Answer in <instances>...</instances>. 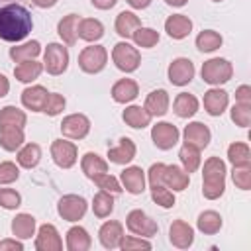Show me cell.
<instances>
[{"label":"cell","instance_id":"ba28073f","mask_svg":"<svg viewBox=\"0 0 251 251\" xmlns=\"http://www.w3.org/2000/svg\"><path fill=\"white\" fill-rule=\"evenodd\" d=\"M86 200L78 194H65L57 202V212L67 222H78L86 214Z\"/></svg>","mask_w":251,"mask_h":251},{"label":"cell","instance_id":"f546056e","mask_svg":"<svg viewBox=\"0 0 251 251\" xmlns=\"http://www.w3.org/2000/svg\"><path fill=\"white\" fill-rule=\"evenodd\" d=\"M141 25V22H139V18L133 14V12H120L118 14V18H116V24H114V27H116V33L120 35V37H131L133 35V31L137 29Z\"/></svg>","mask_w":251,"mask_h":251},{"label":"cell","instance_id":"f907efd6","mask_svg":"<svg viewBox=\"0 0 251 251\" xmlns=\"http://www.w3.org/2000/svg\"><path fill=\"white\" fill-rule=\"evenodd\" d=\"M22 204V196L20 192H16L14 188H0V206L6 210H16Z\"/></svg>","mask_w":251,"mask_h":251},{"label":"cell","instance_id":"ee69618b","mask_svg":"<svg viewBox=\"0 0 251 251\" xmlns=\"http://www.w3.org/2000/svg\"><path fill=\"white\" fill-rule=\"evenodd\" d=\"M151 198L161 208H173L175 206V192L167 188L165 184H153L151 186Z\"/></svg>","mask_w":251,"mask_h":251},{"label":"cell","instance_id":"5b68a950","mask_svg":"<svg viewBox=\"0 0 251 251\" xmlns=\"http://www.w3.org/2000/svg\"><path fill=\"white\" fill-rule=\"evenodd\" d=\"M108 63V51L102 45H88L78 53V67L88 73V75H96L100 73Z\"/></svg>","mask_w":251,"mask_h":251},{"label":"cell","instance_id":"8d00e7d4","mask_svg":"<svg viewBox=\"0 0 251 251\" xmlns=\"http://www.w3.org/2000/svg\"><path fill=\"white\" fill-rule=\"evenodd\" d=\"M41 53V45L39 41H25L22 45H14L10 49V57L16 61V63H22V61H29V59H35L37 55Z\"/></svg>","mask_w":251,"mask_h":251},{"label":"cell","instance_id":"4fadbf2b","mask_svg":"<svg viewBox=\"0 0 251 251\" xmlns=\"http://www.w3.org/2000/svg\"><path fill=\"white\" fill-rule=\"evenodd\" d=\"M35 249L37 251H61L63 249V239L53 224H43L37 229Z\"/></svg>","mask_w":251,"mask_h":251},{"label":"cell","instance_id":"9a60e30c","mask_svg":"<svg viewBox=\"0 0 251 251\" xmlns=\"http://www.w3.org/2000/svg\"><path fill=\"white\" fill-rule=\"evenodd\" d=\"M169 239L178 249H188L194 243V229L184 220H175L169 227Z\"/></svg>","mask_w":251,"mask_h":251},{"label":"cell","instance_id":"bcb514c9","mask_svg":"<svg viewBox=\"0 0 251 251\" xmlns=\"http://www.w3.org/2000/svg\"><path fill=\"white\" fill-rule=\"evenodd\" d=\"M92 180L98 184L100 190H106V192H110V194H120V192L124 190L122 184H120V180H118L116 176H112L110 173H102V175L94 176Z\"/></svg>","mask_w":251,"mask_h":251},{"label":"cell","instance_id":"b9f144b4","mask_svg":"<svg viewBox=\"0 0 251 251\" xmlns=\"http://www.w3.org/2000/svg\"><path fill=\"white\" fill-rule=\"evenodd\" d=\"M178 159H180V163H182V169L190 175V173H194L198 167H200V149H196V147H192V145H188V143H184L182 147H180V151H178Z\"/></svg>","mask_w":251,"mask_h":251},{"label":"cell","instance_id":"7dc6e473","mask_svg":"<svg viewBox=\"0 0 251 251\" xmlns=\"http://www.w3.org/2000/svg\"><path fill=\"white\" fill-rule=\"evenodd\" d=\"M65 104H67L65 102V96H61L57 92H49L41 112H45L47 116H57V114H61L65 110Z\"/></svg>","mask_w":251,"mask_h":251},{"label":"cell","instance_id":"5bb4252c","mask_svg":"<svg viewBox=\"0 0 251 251\" xmlns=\"http://www.w3.org/2000/svg\"><path fill=\"white\" fill-rule=\"evenodd\" d=\"M182 137H184V143H188V145H192V147H196V149L202 151L204 147H208V143L212 139V133H210V127L206 124H202V122H190L184 127Z\"/></svg>","mask_w":251,"mask_h":251},{"label":"cell","instance_id":"60d3db41","mask_svg":"<svg viewBox=\"0 0 251 251\" xmlns=\"http://www.w3.org/2000/svg\"><path fill=\"white\" fill-rule=\"evenodd\" d=\"M222 35L214 29H204L196 35V47L202 51V53H212L216 51L218 47H222Z\"/></svg>","mask_w":251,"mask_h":251},{"label":"cell","instance_id":"816d5d0a","mask_svg":"<svg viewBox=\"0 0 251 251\" xmlns=\"http://www.w3.org/2000/svg\"><path fill=\"white\" fill-rule=\"evenodd\" d=\"M18 176H20V169L16 167V163L12 161L0 163V184H10L18 180Z\"/></svg>","mask_w":251,"mask_h":251},{"label":"cell","instance_id":"6f0895ef","mask_svg":"<svg viewBox=\"0 0 251 251\" xmlns=\"http://www.w3.org/2000/svg\"><path fill=\"white\" fill-rule=\"evenodd\" d=\"M8 90H10V82H8V78H6L4 75H0V98L6 96Z\"/></svg>","mask_w":251,"mask_h":251},{"label":"cell","instance_id":"30bf717a","mask_svg":"<svg viewBox=\"0 0 251 251\" xmlns=\"http://www.w3.org/2000/svg\"><path fill=\"white\" fill-rule=\"evenodd\" d=\"M90 131V120L84 114H69L61 122V133L69 139H84Z\"/></svg>","mask_w":251,"mask_h":251},{"label":"cell","instance_id":"681fc988","mask_svg":"<svg viewBox=\"0 0 251 251\" xmlns=\"http://www.w3.org/2000/svg\"><path fill=\"white\" fill-rule=\"evenodd\" d=\"M122 251H131V249H151V241L139 235H124L120 245Z\"/></svg>","mask_w":251,"mask_h":251},{"label":"cell","instance_id":"f5cc1de1","mask_svg":"<svg viewBox=\"0 0 251 251\" xmlns=\"http://www.w3.org/2000/svg\"><path fill=\"white\" fill-rule=\"evenodd\" d=\"M235 102L251 104V86H249V84H241V86L235 90Z\"/></svg>","mask_w":251,"mask_h":251},{"label":"cell","instance_id":"9f6ffc18","mask_svg":"<svg viewBox=\"0 0 251 251\" xmlns=\"http://www.w3.org/2000/svg\"><path fill=\"white\" fill-rule=\"evenodd\" d=\"M131 8H135V10H143V8H147L149 4H151V0H126Z\"/></svg>","mask_w":251,"mask_h":251},{"label":"cell","instance_id":"9c48e42d","mask_svg":"<svg viewBox=\"0 0 251 251\" xmlns=\"http://www.w3.org/2000/svg\"><path fill=\"white\" fill-rule=\"evenodd\" d=\"M178 137H180V131L171 122H157L151 127V139H153L155 147H159L163 151L173 149L178 143Z\"/></svg>","mask_w":251,"mask_h":251},{"label":"cell","instance_id":"f35d334b","mask_svg":"<svg viewBox=\"0 0 251 251\" xmlns=\"http://www.w3.org/2000/svg\"><path fill=\"white\" fill-rule=\"evenodd\" d=\"M114 210V194L106 192V190H100L94 194L92 198V212L94 216L98 218H108Z\"/></svg>","mask_w":251,"mask_h":251},{"label":"cell","instance_id":"8992f818","mask_svg":"<svg viewBox=\"0 0 251 251\" xmlns=\"http://www.w3.org/2000/svg\"><path fill=\"white\" fill-rule=\"evenodd\" d=\"M69 67V51L61 43H49L43 51V69L49 75H63Z\"/></svg>","mask_w":251,"mask_h":251},{"label":"cell","instance_id":"277c9868","mask_svg":"<svg viewBox=\"0 0 251 251\" xmlns=\"http://www.w3.org/2000/svg\"><path fill=\"white\" fill-rule=\"evenodd\" d=\"M112 61H114V65H116L120 71H124V73H133V71H137V67H139V63H141V55H139V51H137L133 45H129L127 41H120V43H116L114 49H112Z\"/></svg>","mask_w":251,"mask_h":251},{"label":"cell","instance_id":"d6986e66","mask_svg":"<svg viewBox=\"0 0 251 251\" xmlns=\"http://www.w3.org/2000/svg\"><path fill=\"white\" fill-rule=\"evenodd\" d=\"M165 31L173 39H184L192 31V20L184 14H173L165 20Z\"/></svg>","mask_w":251,"mask_h":251},{"label":"cell","instance_id":"ab89813d","mask_svg":"<svg viewBox=\"0 0 251 251\" xmlns=\"http://www.w3.org/2000/svg\"><path fill=\"white\" fill-rule=\"evenodd\" d=\"M27 116L24 110L16 108V106H4L0 110V126H12V127H22L25 126Z\"/></svg>","mask_w":251,"mask_h":251},{"label":"cell","instance_id":"74e56055","mask_svg":"<svg viewBox=\"0 0 251 251\" xmlns=\"http://www.w3.org/2000/svg\"><path fill=\"white\" fill-rule=\"evenodd\" d=\"M41 161V147L37 143H25L18 151V163L24 169H33Z\"/></svg>","mask_w":251,"mask_h":251},{"label":"cell","instance_id":"836d02e7","mask_svg":"<svg viewBox=\"0 0 251 251\" xmlns=\"http://www.w3.org/2000/svg\"><path fill=\"white\" fill-rule=\"evenodd\" d=\"M80 167H82V173L88 178H94L102 173H108V161H104L96 153H84V157L80 161Z\"/></svg>","mask_w":251,"mask_h":251},{"label":"cell","instance_id":"ac0fdd59","mask_svg":"<svg viewBox=\"0 0 251 251\" xmlns=\"http://www.w3.org/2000/svg\"><path fill=\"white\" fill-rule=\"evenodd\" d=\"M122 237H124V226L120 222H114V220L104 222L98 229V239H100L102 247H106V249H116L120 245Z\"/></svg>","mask_w":251,"mask_h":251},{"label":"cell","instance_id":"f6af8a7d","mask_svg":"<svg viewBox=\"0 0 251 251\" xmlns=\"http://www.w3.org/2000/svg\"><path fill=\"white\" fill-rule=\"evenodd\" d=\"M229 114H231V120L235 122V126H239V127H247L251 124V104L235 102Z\"/></svg>","mask_w":251,"mask_h":251},{"label":"cell","instance_id":"3957f363","mask_svg":"<svg viewBox=\"0 0 251 251\" xmlns=\"http://www.w3.org/2000/svg\"><path fill=\"white\" fill-rule=\"evenodd\" d=\"M200 75H202V80L212 84V86H220L224 82H227L233 75V67L227 59H222V57H214V59H208L202 69H200Z\"/></svg>","mask_w":251,"mask_h":251},{"label":"cell","instance_id":"e575fe53","mask_svg":"<svg viewBox=\"0 0 251 251\" xmlns=\"http://www.w3.org/2000/svg\"><path fill=\"white\" fill-rule=\"evenodd\" d=\"M222 216L218 214V212H214V210H204L200 216H198V220H196V227L202 231V233H206V235H214V233H218L220 229H222Z\"/></svg>","mask_w":251,"mask_h":251},{"label":"cell","instance_id":"11a10c76","mask_svg":"<svg viewBox=\"0 0 251 251\" xmlns=\"http://www.w3.org/2000/svg\"><path fill=\"white\" fill-rule=\"evenodd\" d=\"M90 2H92V6L98 8V10H110V8L116 6L118 0H90Z\"/></svg>","mask_w":251,"mask_h":251},{"label":"cell","instance_id":"603a6c76","mask_svg":"<svg viewBox=\"0 0 251 251\" xmlns=\"http://www.w3.org/2000/svg\"><path fill=\"white\" fill-rule=\"evenodd\" d=\"M47 88L41 86V84H33V86H27L24 92H22V104L31 110V112H41L43 110V104L47 100Z\"/></svg>","mask_w":251,"mask_h":251},{"label":"cell","instance_id":"c3c4849f","mask_svg":"<svg viewBox=\"0 0 251 251\" xmlns=\"http://www.w3.org/2000/svg\"><path fill=\"white\" fill-rule=\"evenodd\" d=\"M231 178H233V184L237 188L249 190L251 188V165H247V167H233Z\"/></svg>","mask_w":251,"mask_h":251},{"label":"cell","instance_id":"7bdbcfd3","mask_svg":"<svg viewBox=\"0 0 251 251\" xmlns=\"http://www.w3.org/2000/svg\"><path fill=\"white\" fill-rule=\"evenodd\" d=\"M131 37H133V41H135L137 47L149 49V47L157 45V41H159V31H155L153 27H143V25H139V27L133 31Z\"/></svg>","mask_w":251,"mask_h":251},{"label":"cell","instance_id":"91938a15","mask_svg":"<svg viewBox=\"0 0 251 251\" xmlns=\"http://www.w3.org/2000/svg\"><path fill=\"white\" fill-rule=\"evenodd\" d=\"M169 6H175V8H180V6H184L188 0H165Z\"/></svg>","mask_w":251,"mask_h":251},{"label":"cell","instance_id":"e0dca14e","mask_svg":"<svg viewBox=\"0 0 251 251\" xmlns=\"http://www.w3.org/2000/svg\"><path fill=\"white\" fill-rule=\"evenodd\" d=\"M204 110L210 114V116H222L227 108V102H229V96L226 90L222 88H210L204 92Z\"/></svg>","mask_w":251,"mask_h":251},{"label":"cell","instance_id":"6da1fadb","mask_svg":"<svg viewBox=\"0 0 251 251\" xmlns=\"http://www.w3.org/2000/svg\"><path fill=\"white\" fill-rule=\"evenodd\" d=\"M31 27V14L22 4H6L0 8V39L18 43L29 35Z\"/></svg>","mask_w":251,"mask_h":251},{"label":"cell","instance_id":"484cf974","mask_svg":"<svg viewBox=\"0 0 251 251\" xmlns=\"http://www.w3.org/2000/svg\"><path fill=\"white\" fill-rule=\"evenodd\" d=\"M76 35L84 41H98L102 35H104V25L100 20L96 18H84L78 22V27H76Z\"/></svg>","mask_w":251,"mask_h":251},{"label":"cell","instance_id":"db71d44e","mask_svg":"<svg viewBox=\"0 0 251 251\" xmlns=\"http://www.w3.org/2000/svg\"><path fill=\"white\" fill-rule=\"evenodd\" d=\"M4 249L22 251V249H24V243H22V241H18V239H4V241H0V251H4Z\"/></svg>","mask_w":251,"mask_h":251},{"label":"cell","instance_id":"7a4b0ae2","mask_svg":"<svg viewBox=\"0 0 251 251\" xmlns=\"http://www.w3.org/2000/svg\"><path fill=\"white\" fill-rule=\"evenodd\" d=\"M226 190V163L220 157H210L202 169V194L208 200H216Z\"/></svg>","mask_w":251,"mask_h":251},{"label":"cell","instance_id":"d590c367","mask_svg":"<svg viewBox=\"0 0 251 251\" xmlns=\"http://www.w3.org/2000/svg\"><path fill=\"white\" fill-rule=\"evenodd\" d=\"M227 159L233 167H247L251 165V149L247 143L235 141L227 147Z\"/></svg>","mask_w":251,"mask_h":251},{"label":"cell","instance_id":"7c38bea8","mask_svg":"<svg viewBox=\"0 0 251 251\" xmlns=\"http://www.w3.org/2000/svg\"><path fill=\"white\" fill-rule=\"evenodd\" d=\"M194 73H196V71H194L192 61L186 59V57L175 59V61L169 65V71H167L169 80H171V84H175V86H184V84H188V82L194 78Z\"/></svg>","mask_w":251,"mask_h":251},{"label":"cell","instance_id":"1f68e13d","mask_svg":"<svg viewBox=\"0 0 251 251\" xmlns=\"http://www.w3.org/2000/svg\"><path fill=\"white\" fill-rule=\"evenodd\" d=\"M41 71H43V63H39L35 59H29V61H22L14 69V76L20 82H33L35 78H39Z\"/></svg>","mask_w":251,"mask_h":251},{"label":"cell","instance_id":"d6a6232c","mask_svg":"<svg viewBox=\"0 0 251 251\" xmlns=\"http://www.w3.org/2000/svg\"><path fill=\"white\" fill-rule=\"evenodd\" d=\"M12 233L18 239H29L35 233V218L31 214H18L12 220Z\"/></svg>","mask_w":251,"mask_h":251},{"label":"cell","instance_id":"94428289","mask_svg":"<svg viewBox=\"0 0 251 251\" xmlns=\"http://www.w3.org/2000/svg\"><path fill=\"white\" fill-rule=\"evenodd\" d=\"M212 2H222V0H212Z\"/></svg>","mask_w":251,"mask_h":251},{"label":"cell","instance_id":"52a82bcc","mask_svg":"<svg viewBox=\"0 0 251 251\" xmlns=\"http://www.w3.org/2000/svg\"><path fill=\"white\" fill-rule=\"evenodd\" d=\"M126 226L133 235H139V237H153L159 231L157 222L151 220L143 210H131L126 218Z\"/></svg>","mask_w":251,"mask_h":251},{"label":"cell","instance_id":"f1b7e54d","mask_svg":"<svg viewBox=\"0 0 251 251\" xmlns=\"http://www.w3.org/2000/svg\"><path fill=\"white\" fill-rule=\"evenodd\" d=\"M0 145L6 151H16L24 145V129L12 126H0Z\"/></svg>","mask_w":251,"mask_h":251},{"label":"cell","instance_id":"680465c9","mask_svg":"<svg viewBox=\"0 0 251 251\" xmlns=\"http://www.w3.org/2000/svg\"><path fill=\"white\" fill-rule=\"evenodd\" d=\"M37 8H53L57 4V0H31Z\"/></svg>","mask_w":251,"mask_h":251},{"label":"cell","instance_id":"4dcf8cb0","mask_svg":"<svg viewBox=\"0 0 251 251\" xmlns=\"http://www.w3.org/2000/svg\"><path fill=\"white\" fill-rule=\"evenodd\" d=\"M122 118H124V122H126L129 127H133V129H143V127H147V126L151 124V116H149L147 110L141 108V106H127V108L124 110Z\"/></svg>","mask_w":251,"mask_h":251},{"label":"cell","instance_id":"2e32d148","mask_svg":"<svg viewBox=\"0 0 251 251\" xmlns=\"http://www.w3.org/2000/svg\"><path fill=\"white\" fill-rule=\"evenodd\" d=\"M122 188H126L129 194H141L145 190V173L141 167H126L120 175Z\"/></svg>","mask_w":251,"mask_h":251},{"label":"cell","instance_id":"83f0119b","mask_svg":"<svg viewBox=\"0 0 251 251\" xmlns=\"http://www.w3.org/2000/svg\"><path fill=\"white\" fill-rule=\"evenodd\" d=\"M78 22H80V18L76 16V14H69V16H65L59 24H57V33H59V37L63 39V43H67V45H75L76 43V27H78Z\"/></svg>","mask_w":251,"mask_h":251},{"label":"cell","instance_id":"7402d4cb","mask_svg":"<svg viewBox=\"0 0 251 251\" xmlns=\"http://www.w3.org/2000/svg\"><path fill=\"white\" fill-rule=\"evenodd\" d=\"M133 157H135V143L129 137H122L116 147L108 149V159L110 163L116 165H127L133 161Z\"/></svg>","mask_w":251,"mask_h":251},{"label":"cell","instance_id":"d4e9b609","mask_svg":"<svg viewBox=\"0 0 251 251\" xmlns=\"http://www.w3.org/2000/svg\"><path fill=\"white\" fill-rule=\"evenodd\" d=\"M90 245H92V239L82 226H73L67 231V249L69 251H88Z\"/></svg>","mask_w":251,"mask_h":251},{"label":"cell","instance_id":"4316f807","mask_svg":"<svg viewBox=\"0 0 251 251\" xmlns=\"http://www.w3.org/2000/svg\"><path fill=\"white\" fill-rule=\"evenodd\" d=\"M173 112L178 118H192L198 112V100H196V96L194 94H188V92L176 94V98L173 102Z\"/></svg>","mask_w":251,"mask_h":251},{"label":"cell","instance_id":"ffe728a7","mask_svg":"<svg viewBox=\"0 0 251 251\" xmlns=\"http://www.w3.org/2000/svg\"><path fill=\"white\" fill-rule=\"evenodd\" d=\"M190 182V175L180 169L178 165H167L165 173H163V184L167 188H173V192H180L188 186Z\"/></svg>","mask_w":251,"mask_h":251},{"label":"cell","instance_id":"8fae6325","mask_svg":"<svg viewBox=\"0 0 251 251\" xmlns=\"http://www.w3.org/2000/svg\"><path fill=\"white\" fill-rule=\"evenodd\" d=\"M76 145L73 141H67V139H55L51 143V157L55 161L57 167L61 169H71L75 163H76Z\"/></svg>","mask_w":251,"mask_h":251},{"label":"cell","instance_id":"44dd1931","mask_svg":"<svg viewBox=\"0 0 251 251\" xmlns=\"http://www.w3.org/2000/svg\"><path fill=\"white\" fill-rule=\"evenodd\" d=\"M169 92L163 90V88H157V90H151L145 98V110L147 114L153 118V116H165L167 110H169Z\"/></svg>","mask_w":251,"mask_h":251},{"label":"cell","instance_id":"cb8c5ba5","mask_svg":"<svg viewBox=\"0 0 251 251\" xmlns=\"http://www.w3.org/2000/svg\"><path fill=\"white\" fill-rule=\"evenodd\" d=\"M139 94V86L135 80L131 78H120L114 86H112V98L120 104H127L131 100H135Z\"/></svg>","mask_w":251,"mask_h":251}]
</instances>
